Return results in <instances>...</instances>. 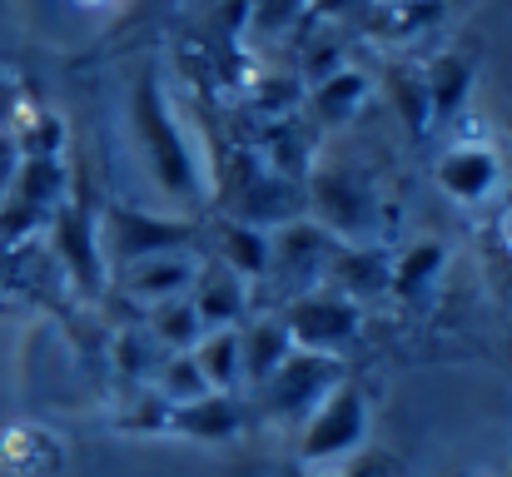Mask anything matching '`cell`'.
<instances>
[]
</instances>
